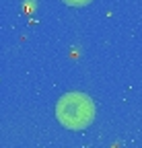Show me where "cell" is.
<instances>
[{"instance_id": "6da1fadb", "label": "cell", "mask_w": 142, "mask_h": 148, "mask_svg": "<svg viewBox=\"0 0 142 148\" xmlns=\"http://www.w3.org/2000/svg\"><path fill=\"white\" fill-rule=\"evenodd\" d=\"M95 107L93 101L82 92H68L58 101L56 117L62 125L70 130H82L93 121Z\"/></svg>"}, {"instance_id": "7a4b0ae2", "label": "cell", "mask_w": 142, "mask_h": 148, "mask_svg": "<svg viewBox=\"0 0 142 148\" xmlns=\"http://www.w3.org/2000/svg\"><path fill=\"white\" fill-rule=\"evenodd\" d=\"M66 4H70V6H84V4H88L91 0H64Z\"/></svg>"}]
</instances>
